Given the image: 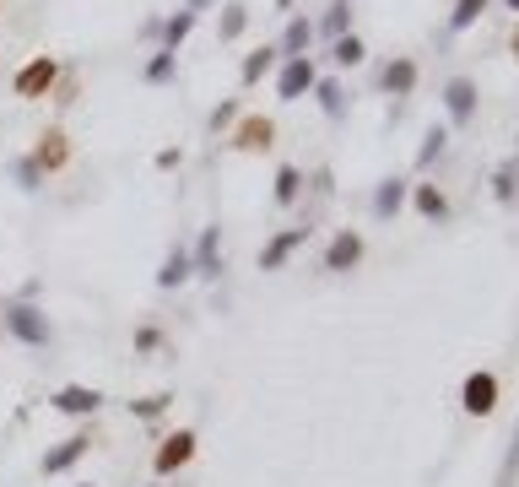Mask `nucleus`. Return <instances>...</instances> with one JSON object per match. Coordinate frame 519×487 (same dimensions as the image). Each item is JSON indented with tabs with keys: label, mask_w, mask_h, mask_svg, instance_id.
Masks as SVG:
<instances>
[{
	"label": "nucleus",
	"mask_w": 519,
	"mask_h": 487,
	"mask_svg": "<svg viewBox=\"0 0 519 487\" xmlns=\"http://www.w3.org/2000/svg\"><path fill=\"white\" fill-rule=\"evenodd\" d=\"M55 82H60V60L55 55H38V60H28L17 71V82H11V92H17V98H44V92H55Z\"/></svg>",
	"instance_id": "nucleus-1"
},
{
	"label": "nucleus",
	"mask_w": 519,
	"mask_h": 487,
	"mask_svg": "<svg viewBox=\"0 0 519 487\" xmlns=\"http://www.w3.org/2000/svg\"><path fill=\"white\" fill-rule=\"evenodd\" d=\"M6 331L17 336V341H28V347H49V314L44 309H33V304H11L6 309Z\"/></svg>",
	"instance_id": "nucleus-2"
},
{
	"label": "nucleus",
	"mask_w": 519,
	"mask_h": 487,
	"mask_svg": "<svg viewBox=\"0 0 519 487\" xmlns=\"http://www.w3.org/2000/svg\"><path fill=\"white\" fill-rule=\"evenodd\" d=\"M190 460H195V433H190V428H179V433H168V439L157 444L152 471H157V477H173V471L190 466Z\"/></svg>",
	"instance_id": "nucleus-3"
},
{
	"label": "nucleus",
	"mask_w": 519,
	"mask_h": 487,
	"mask_svg": "<svg viewBox=\"0 0 519 487\" xmlns=\"http://www.w3.org/2000/svg\"><path fill=\"white\" fill-rule=\"evenodd\" d=\"M460 406L471 417H492V412H498V374H482V368H476V374L465 379V390H460Z\"/></svg>",
	"instance_id": "nucleus-4"
},
{
	"label": "nucleus",
	"mask_w": 519,
	"mask_h": 487,
	"mask_svg": "<svg viewBox=\"0 0 519 487\" xmlns=\"http://www.w3.org/2000/svg\"><path fill=\"white\" fill-rule=\"evenodd\" d=\"M65 163H71V136H65L60 125H49L44 136H38V147H33V168L38 174H60Z\"/></svg>",
	"instance_id": "nucleus-5"
},
{
	"label": "nucleus",
	"mask_w": 519,
	"mask_h": 487,
	"mask_svg": "<svg viewBox=\"0 0 519 487\" xmlns=\"http://www.w3.org/2000/svg\"><path fill=\"white\" fill-rule=\"evenodd\" d=\"M314 82H319L314 60H309V55H298V60H287V65H282V76H276V98L298 103V98H303V92H309Z\"/></svg>",
	"instance_id": "nucleus-6"
},
{
	"label": "nucleus",
	"mask_w": 519,
	"mask_h": 487,
	"mask_svg": "<svg viewBox=\"0 0 519 487\" xmlns=\"http://www.w3.org/2000/svg\"><path fill=\"white\" fill-rule=\"evenodd\" d=\"M271 141H276V120H265V114H249V120H238V130H233L238 152H265Z\"/></svg>",
	"instance_id": "nucleus-7"
},
{
	"label": "nucleus",
	"mask_w": 519,
	"mask_h": 487,
	"mask_svg": "<svg viewBox=\"0 0 519 487\" xmlns=\"http://www.w3.org/2000/svg\"><path fill=\"white\" fill-rule=\"evenodd\" d=\"M49 406H55V412H65V417H92V412L103 406V396H98L92 385H65V390H55V401H49Z\"/></svg>",
	"instance_id": "nucleus-8"
},
{
	"label": "nucleus",
	"mask_w": 519,
	"mask_h": 487,
	"mask_svg": "<svg viewBox=\"0 0 519 487\" xmlns=\"http://www.w3.org/2000/svg\"><path fill=\"white\" fill-rule=\"evenodd\" d=\"M357 260H363V233L341 228L336 239H330V249H325V271H352Z\"/></svg>",
	"instance_id": "nucleus-9"
},
{
	"label": "nucleus",
	"mask_w": 519,
	"mask_h": 487,
	"mask_svg": "<svg viewBox=\"0 0 519 487\" xmlns=\"http://www.w3.org/2000/svg\"><path fill=\"white\" fill-rule=\"evenodd\" d=\"M444 109H449V120H455V125H465V120L476 114V82H471V76H449Z\"/></svg>",
	"instance_id": "nucleus-10"
},
{
	"label": "nucleus",
	"mask_w": 519,
	"mask_h": 487,
	"mask_svg": "<svg viewBox=\"0 0 519 487\" xmlns=\"http://www.w3.org/2000/svg\"><path fill=\"white\" fill-rule=\"evenodd\" d=\"M87 450H92V439H87V433H71V439H60L55 450L44 455V477H60V471H71Z\"/></svg>",
	"instance_id": "nucleus-11"
},
{
	"label": "nucleus",
	"mask_w": 519,
	"mask_h": 487,
	"mask_svg": "<svg viewBox=\"0 0 519 487\" xmlns=\"http://www.w3.org/2000/svg\"><path fill=\"white\" fill-rule=\"evenodd\" d=\"M303 239H309V228H287V233H276V239L260 249V271H276V266H282V260L292 255V249L303 244Z\"/></svg>",
	"instance_id": "nucleus-12"
},
{
	"label": "nucleus",
	"mask_w": 519,
	"mask_h": 487,
	"mask_svg": "<svg viewBox=\"0 0 519 487\" xmlns=\"http://www.w3.org/2000/svg\"><path fill=\"white\" fill-rule=\"evenodd\" d=\"M401 206H406V179H384L379 190H374V217L390 222L395 212H401Z\"/></svg>",
	"instance_id": "nucleus-13"
},
{
	"label": "nucleus",
	"mask_w": 519,
	"mask_h": 487,
	"mask_svg": "<svg viewBox=\"0 0 519 487\" xmlns=\"http://www.w3.org/2000/svg\"><path fill=\"white\" fill-rule=\"evenodd\" d=\"M309 44H314V22L309 17H292L287 33H282V60H298Z\"/></svg>",
	"instance_id": "nucleus-14"
},
{
	"label": "nucleus",
	"mask_w": 519,
	"mask_h": 487,
	"mask_svg": "<svg viewBox=\"0 0 519 487\" xmlns=\"http://www.w3.org/2000/svg\"><path fill=\"white\" fill-rule=\"evenodd\" d=\"M411 87H417V65H411V60H390V65H384V92L406 98Z\"/></svg>",
	"instance_id": "nucleus-15"
},
{
	"label": "nucleus",
	"mask_w": 519,
	"mask_h": 487,
	"mask_svg": "<svg viewBox=\"0 0 519 487\" xmlns=\"http://www.w3.org/2000/svg\"><path fill=\"white\" fill-rule=\"evenodd\" d=\"M195 271V260H190V249H168V260H163V271H157V287H179L184 276Z\"/></svg>",
	"instance_id": "nucleus-16"
},
{
	"label": "nucleus",
	"mask_w": 519,
	"mask_h": 487,
	"mask_svg": "<svg viewBox=\"0 0 519 487\" xmlns=\"http://www.w3.org/2000/svg\"><path fill=\"white\" fill-rule=\"evenodd\" d=\"M411 195H417V212L428 217V222H444L449 217V201H444V190H438V184H417Z\"/></svg>",
	"instance_id": "nucleus-17"
},
{
	"label": "nucleus",
	"mask_w": 519,
	"mask_h": 487,
	"mask_svg": "<svg viewBox=\"0 0 519 487\" xmlns=\"http://www.w3.org/2000/svg\"><path fill=\"white\" fill-rule=\"evenodd\" d=\"M492 195H498L503 206H514L519 201V157H509V163L492 174Z\"/></svg>",
	"instance_id": "nucleus-18"
},
{
	"label": "nucleus",
	"mask_w": 519,
	"mask_h": 487,
	"mask_svg": "<svg viewBox=\"0 0 519 487\" xmlns=\"http://www.w3.org/2000/svg\"><path fill=\"white\" fill-rule=\"evenodd\" d=\"M195 271H201V276H222V260H217V228H206L201 233V249H195Z\"/></svg>",
	"instance_id": "nucleus-19"
},
{
	"label": "nucleus",
	"mask_w": 519,
	"mask_h": 487,
	"mask_svg": "<svg viewBox=\"0 0 519 487\" xmlns=\"http://www.w3.org/2000/svg\"><path fill=\"white\" fill-rule=\"evenodd\" d=\"M298 190H303V174L292 163H282V168H276V201L292 206V201H298Z\"/></svg>",
	"instance_id": "nucleus-20"
},
{
	"label": "nucleus",
	"mask_w": 519,
	"mask_h": 487,
	"mask_svg": "<svg viewBox=\"0 0 519 487\" xmlns=\"http://www.w3.org/2000/svg\"><path fill=\"white\" fill-rule=\"evenodd\" d=\"M190 33H195V11H179V17L163 22V44H168V49H179Z\"/></svg>",
	"instance_id": "nucleus-21"
},
{
	"label": "nucleus",
	"mask_w": 519,
	"mask_h": 487,
	"mask_svg": "<svg viewBox=\"0 0 519 487\" xmlns=\"http://www.w3.org/2000/svg\"><path fill=\"white\" fill-rule=\"evenodd\" d=\"M330 55H336V65H363V55H368V49H363V38H357V33H341Z\"/></svg>",
	"instance_id": "nucleus-22"
},
{
	"label": "nucleus",
	"mask_w": 519,
	"mask_h": 487,
	"mask_svg": "<svg viewBox=\"0 0 519 487\" xmlns=\"http://www.w3.org/2000/svg\"><path fill=\"white\" fill-rule=\"evenodd\" d=\"M482 11H487V0H455V11H449V28L465 33L476 17H482Z\"/></svg>",
	"instance_id": "nucleus-23"
},
{
	"label": "nucleus",
	"mask_w": 519,
	"mask_h": 487,
	"mask_svg": "<svg viewBox=\"0 0 519 487\" xmlns=\"http://www.w3.org/2000/svg\"><path fill=\"white\" fill-rule=\"evenodd\" d=\"M276 55H282V49H271V44H265V49H255V55L244 60V82H260V76L276 65Z\"/></svg>",
	"instance_id": "nucleus-24"
},
{
	"label": "nucleus",
	"mask_w": 519,
	"mask_h": 487,
	"mask_svg": "<svg viewBox=\"0 0 519 487\" xmlns=\"http://www.w3.org/2000/svg\"><path fill=\"white\" fill-rule=\"evenodd\" d=\"M346 22H352V0H336V6L325 11V33H330V38H341V33H346Z\"/></svg>",
	"instance_id": "nucleus-25"
},
{
	"label": "nucleus",
	"mask_w": 519,
	"mask_h": 487,
	"mask_svg": "<svg viewBox=\"0 0 519 487\" xmlns=\"http://www.w3.org/2000/svg\"><path fill=\"white\" fill-rule=\"evenodd\" d=\"M168 390H157V396H141V401H130V412H136V417H163L168 412Z\"/></svg>",
	"instance_id": "nucleus-26"
},
{
	"label": "nucleus",
	"mask_w": 519,
	"mask_h": 487,
	"mask_svg": "<svg viewBox=\"0 0 519 487\" xmlns=\"http://www.w3.org/2000/svg\"><path fill=\"white\" fill-rule=\"evenodd\" d=\"M244 28H249V11H244V6H238V0H233V6L222 11V38H238Z\"/></svg>",
	"instance_id": "nucleus-27"
},
{
	"label": "nucleus",
	"mask_w": 519,
	"mask_h": 487,
	"mask_svg": "<svg viewBox=\"0 0 519 487\" xmlns=\"http://www.w3.org/2000/svg\"><path fill=\"white\" fill-rule=\"evenodd\" d=\"M173 76V49H157L152 65H146V82H168Z\"/></svg>",
	"instance_id": "nucleus-28"
},
{
	"label": "nucleus",
	"mask_w": 519,
	"mask_h": 487,
	"mask_svg": "<svg viewBox=\"0 0 519 487\" xmlns=\"http://www.w3.org/2000/svg\"><path fill=\"white\" fill-rule=\"evenodd\" d=\"M11 174H17L22 190H38V184H44V174L33 168V157H17V163H11Z\"/></svg>",
	"instance_id": "nucleus-29"
},
{
	"label": "nucleus",
	"mask_w": 519,
	"mask_h": 487,
	"mask_svg": "<svg viewBox=\"0 0 519 487\" xmlns=\"http://www.w3.org/2000/svg\"><path fill=\"white\" fill-rule=\"evenodd\" d=\"M444 141H449V136H444V130H438V125H433V130H428V141H422V152H417V163L428 168L433 157H444Z\"/></svg>",
	"instance_id": "nucleus-30"
},
{
	"label": "nucleus",
	"mask_w": 519,
	"mask_h": 487,
	"mask_svg": "<svg viewBox=\"0 0 519 487\" xmlns=\"http://www.w3.org/2000/svg\"><path fill=\"white\" fill-rule=\"evenodd\" d=\"M314 92H319V109L325 114H341V87L336 82H314Z\"/></svg>",
	"instance_id": "nucleus-31"
},
{
	"label": "nucleus",
	"mask_w": 519,
	"mask_h": 487,
	"mask_svg": "<svg viewBox=\"0 0 519 487\" xmlns=\"http://www.w3.org/2000/svg\"><path fill=\"white\" fill-rule=\"evenodd\" d=\"M136 347H141V352H157V347H163V331H157V325H141V331H136Z\"/></svg>",
	"instance_id": "nucleus-32"
},
{
	"label": "nucleus",
	"mask_w": 519,
	"mask_h": 487,
	"mask_svg": "<svg viewBox=\"0 0 519 487\" xmlns=\"http://www.w3.org/2000/svg\"><path fill=\"white\" fill-rule=\"evenodd\" d=\"M238 120V103H222V109H211V130H222V125H233Z\"/></svg>",
	"instance_id": "nucleus-33"
},
{
	"label": "nucleus",
	"mask_w": 519,
	"mask_h": 487,
	"mask_svg": "<svg viewBox=\"0 0 519 487\" xmlns=\"http://www.w3.org/2000/svg\"><path fill=\"white\" fill-rule=\"evenodd\" d=\"M179 163H184L179 147H163V152H157V168H179Z\"/></svg>",
	"instance_id": "nucleus-34"
},
{
	"label": "nucleus",
	"mask_w": 519,
	"mask_h": 487,
	"mask_svg": "<svg viewBox=\"0 0 519 487\" xmlns=\"http://www.w3.org/2000/svg\"><path fill=\"white\" fill-rule=\"evenodd\" d=\"M55 103H76V76H65V82H60V98Z\"/></svg>",
	"instance_id": "nucleus-35"
},
{
	"label": "nucleus",
	"mask_w": 519,
	"mask_h": 487,
	"mask_svg": "<svg viewBox=\"0 0 519 487\" xmlns=\"http://www.w3.org/2000/svg\"><path fill=\"white\" fill-rule=\"evenodd\" d=\"M509 49H514V60H519V22H514V38H509Z\"/></svg>",
	"instance_id": "nucleus-36"
},
{
	"label": "nucleus",
	"mask_w": 519,
	"mask_h": 487,
	"mask_svg": "<svg viewBox=\"0 0 519 487\" xmlns=\"http://www.w3.org/2000/svg\"><path fill=\"white\" fill-rule=\"evenodd\" d=\"M201 6H211V0H190V6H184V11H201Z\"/></svg>",
	"instance_id": "nucleus-37"
},
{
	"label": "nucleus",
	"mask_w": 519,
	"mask_h": 487,
	"mask_svg": "<svg viewBox=\"0 0 519 487\" xmlns=\"http://www.w3.org/2000/svg\"><path fill=\"white\" fill-rule=\"evenodd\" d=\"M509 11H519V0H509Z\"/></svg>",
	"instance_id": "nucleus-38"
}]
</instances>
